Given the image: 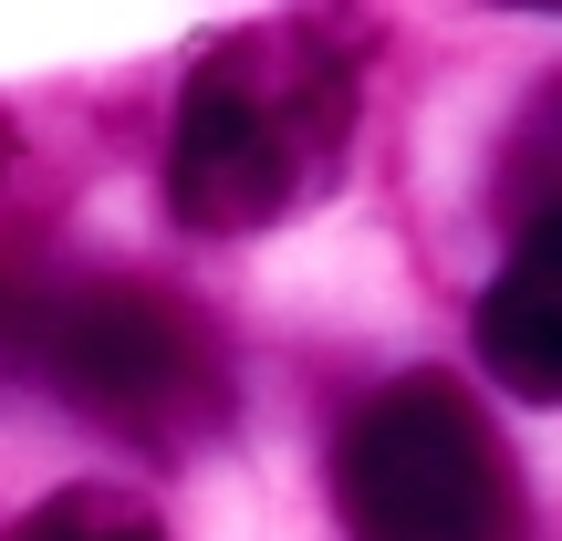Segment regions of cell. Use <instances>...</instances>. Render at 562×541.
<instances>
[{
  "mask_svg": "<svg viewBox=\"0 0 562 541\" xmlns=\"http://www.w3.org/2000/svg\"><path fill=\"white\" fill-rule=\"evenodd\" d=\"M32 313H42V281L0 261V354H21V343H32Z\"/></svg>",
  "mask_w": 562,
  "mask_h": 541,
  "instance_id": "52a82bcc",
  "label": "cell"
},
{
  "mask_svg": "<svg viewBox=\"0 0 562 541\" xmlns=\"http://www.w3.org/2000/svg\"><path fill=\"white\" fill-rule=\"evenodd\" d=\"M480 364L531 406H562V208L510 240V261L480 292Z\"/></svg>",
  "mask_w": 562,
  "mask_h": 541,
  "instance_id": "277c9868",
  "label": "cell"
},
{
  "mask_svg": "<svg viewBox=\"0 0 562 541\" xmlns=\"http://www.w3.org/2000/svg\"><path fill=\"white\" fill-rule=\"evenodd\" d=\"M364 104V42L313 11L240 21L178 74L167 115V208L209 240L281 229L344 178Z\"/></svg>",
  "mask_w": 562,
  "mask_h": 541,
  "instance_id": "6da1fadb",
  "label": "cell"
},
{
  "mask_svg": "<svg viewBox=\"0 0 562 541\" xmlns=\"http://www.w3.org/2000/svg\"><path fill=\"white\" fill-rule=\"evenodd\" d=\"M334 510L355 541H531L521 469L459 375H396L344 417Z\"/></svg>",
  "mask_w": 562,
  "mask_h": 541,
  "instance_id": "7a4b0ae2",
  "label": "cell"
},
{
  "mask_svg": "<svg viewBox=\"0 0 562 541\" xmlns=\"http://www.w3.org/2000/svg\"><path fill=\"white\" fill-rule=\"evenodd\" d=\"M510 11H562V0H510Z\"/></svg>",
  "mask_w": 562,
  "mask_h": 541,
  "instance_id": "ba28073f",
  "label": "cell"
},
{
  "mask_svg": "<svg viewBox=\"0 0 562 541\" xmlns=\"http://www.w3.org/2000/svg\"><path fill=\"white\" fill-rule=\"evenodd\" d=\"M0 167H11V125H0Z\"/></svg>",
  "mask_w": 562,
  "mask_h": 541,
  "instance_id": "9c48e42d",
  "label": "cell"
},
{
  "mask_svg": "<svg viewBox=\"0 0 562 541\" xmlns=\"http://www.w3.org/2000/svg\"><path fill=\"white\" fill-rule=\"evenodd\" d=\"M42 385L63 406H83L94 427L136 448H188L220 427L229 406V364H220V334L188 313L167 281H42V313H32V343H21Z\"/></svg>",
  "mask_w": 562,
  "mask_h": 541,
  "instance_id": "3957f363",
  "label": "cell"
},
{
  "mask_svg": "<svg viewBox=\"0 0 562 541\" xmlns=\"http://www.w3.org/2000/svg\"><path fill=\"white\" fill-rule=\"evenodd\" d=\"M0 541H167V521L115 480H74V489H53V500H32Z\"/></svg>",
  "mask_w": 562,
  "mask_h": 541,
  "instance_id": "5b68a950",
  "label": "cell"
},
{
  "mask_svg": "<svg viewBox=\"0 0 562 541\" xmlns=\"http://www.w3.org/2000/svg\"><path fill=\"white\" fill-rule=\"evenodd\" d=\"M531 178H542V208H562V83L531 104L521 146H510V188H531ZM542 208H531V219H542Z\"/></svg>",
  "mask_w": 562,
  "mask_h": 541,
  "instance_id": "8992f818",
  "label": "cell"
}]
</instances>
